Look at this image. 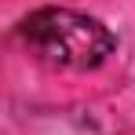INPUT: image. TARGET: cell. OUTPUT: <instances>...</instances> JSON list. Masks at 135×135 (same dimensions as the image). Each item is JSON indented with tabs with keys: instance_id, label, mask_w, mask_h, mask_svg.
I'll use <instances>...</instances> for the list:
<instances>
[{
	"instance_id": "obj_1",
	"label": "cell",
	"mask_w": 135,
	"mask_h": 135,
	"mask_svg": "<svg viewBox=\"0 0 135 135\" xmlns=\"http://www.w3.org/2000/svg\"><path fill=\"white\" fill-rule=\"evenodd\" d=\"M18 37L40 62L55 69H99L113 51L117 37L110 26L73 7H37L18 22Z\"/></svg>"
}]
</instances>
